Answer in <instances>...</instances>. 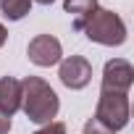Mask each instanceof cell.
I'll list each match as a JSON object with an SVG mask.
<instances>
[{"mask_svg": "<svg viewBox=\"0 0 134 134\" xmlns=\"http://www.w3.org/2000/svg\"><path fill=\"white\" fill-rule=\"evenodd\" d=\"M21 110L26 113L29 121L34 124H50L58 110H60V100L55 95V90L40 79V76H26L21 82Z\"/></svg>", "mask_w": 134, "mask_h": 134, "instance_id": "obj_1", "label": "cell"}, {"mask_svg": "<svg viewBox=\"0 0 134 134\" xmlns=\"http://www.w3.org/2000/svg\"><path fill=\"white\" fill-rule=\"evenodd\" d=\"M87 34L90 42H97V45H105V47H118L126 42V24L118 13L108 11V8H97L90 21L84 24L82 29Z\"/></svg>", "mask_w": 134, "mask_h": 134, "instance_id": "obj_2", "label": "cell"}, {"mask_svg": "<svg viewBox=\"0 0 134 134\" xmlns=\"http://www.w3.org/2000/svg\"><path fill=\"white\" fill-rule=\"evenodd\" d=\"M95 118L116 134L118 129L129 124V97L121 92H100Z\"/></svg>", "mask_w": 134, "mask_h": 134, "instance_id": "obj_3", "label": "cell"}, {"mask_svg": "<svg viewBox=\"0 0 134 134\" xmlns=\"http://www.w3.org/2000/svg\"><path fill=\"white\" fill-rule=\"evenodd\" d=\"M58 76H60V82L69 87V90H84V87L92 82V63H90L84 55L60 58Z\"/></svg>", "mask_w": 134, "mask_h": 134, "instance_id": "obj_4", "label": "cell"}, {"mask_svg": "<svg viewBox=\"0 0 134 134\" xmlns=\"http://www.w3.org/2000/svg\"><path fill=\"white\" fill-rule=\"evenodd\" d=\"M134 84V69L124 58H113L103 69V90L100 92H121L126 95Z\"/></svg>", "mask_w": 134, "mask_h": 134, "instance_id": "obj_5", "label": "cell"}, {"mask_svg": "<svg viewBox=\"0 0 134 134\" xmlns=\"http://www.w3.org/2000/svg\"><path fill=\"white\" fill-rule=\"evenodd\" d=\"M26 55H29V60L34 66H40V69H50V66L60 63L63 47H60V42L53 34H37L34 40H29Z\"/></svg>", "mask_w": 134, "mask_h": 134, "instance_id": "obj_6", "label": "cell"}, {"mask_svg": "<svg viewBox=\"0 0 134 134\" xmlns=\"http://www.w3.org/2000/svg\"><path fill=\"white\" fill-rule=\"evenodd\" d=\"M21 108V82L16 76L0 79V116L13 118V113Z\"/></svg>", "mask_w": 134, "mask_h": 134, "instance_id": "obj_7", "label": "cell"}, {"mask_svg": "<svg viewBox=\"0 0 134 134\" xmlns=\"http://www.w3.org/2000/svg\"><path fill=\"white\" fill-rule=\"evenodd\" d=\"M63 11L74 16V29H84L90 16L97 11V0H63Z\"/></svg>", "mask_w": 134, "mask_h": 134, "instance_id": "obj_8", "label": "cell"}, {"mask_svg": "<svg viewBox=\"0 0 134 134\" xmlns=\"http://www.w3.org/2000/svg\"><path fill=\"white\" fill-rule=\"evenodd\" d=\"M0 8L8 21H21L32 8V0H0Z\"/></svg>", "mask_w": 134, "mask_h": 134, "instance_id": "obj_9", "label": "cell"}, {"mask_svg": "<svg viewBox=\"0 0 134 134\" xmlns=\"http://www.w3.org/2000/svg\"><path fill=\"white\" fill-rule=\"evenodd\" d=\"M84 134H113L108 126H103L97 118H90L87 124H84Z\"/></svg>", "mask_w": 134, "mask_h": 134, "instance_id": "obj_10", "label": "cell"}, {"mask_svg": "<svg viewBox=\"0 0 134 134\" xmlns=\"http://www.w3.org/2000/svg\"><path fill=\"white\" fill-rule=\"evenodd\" d=\"M34 134H66V124H60V121H50V124H45L42 129H37Z\"/></svg>", "mask_w": 134, "mask_h": 134, "instance_id": "obj_11", "label": "cell"}, {"mask_svg": "<svg viewBox=\"0 0 134 134\" xmlns=\"http://www.w3.org/2000/svg\"><path fill=\"white\" fill-rule=\"evenodd\" d=\"M8 131H11V118L0 116V134H8Z\"/></svg>", "mask_w": 134, "mask_h": 134, "instance_id": "obj_12", "label": "cell"}, {"mask_svg": "<svg viewBox=\"0 0 134 134\" xmlns=\"http://www.w3.org/2000/svg\"><path fill=\"white\" fill-rule=\"evenodd\" d=\"M5 40H8V32H5V26H3V24H0V47L5 45Z\"/></svg>", "mask_w": 134, "mask_h": 134, "instance_id": "obj_13", "label": "cell"}, {"mask_svg": "<svg viewBox=\"0 0 134 134\" xmlns=\"http://www.w3.org/2000/svg\"><path fill=\"white\" fill-rule=\"evenodd\" d=\"M34 3H40V5H53L55 0H34Z\"/></svg>", "mask_w": 134, "mask_h": 134, "instance_id": "obj_14", "label": "cell"}]
</instances>
